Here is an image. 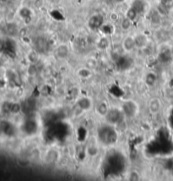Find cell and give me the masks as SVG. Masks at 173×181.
<instances>
[{
    "label": "cell",
    "instance_id": "6da1fadb",
    "mask_svg": "<svg viewBox=\"0 0 173 181\" xmlns=\"http://www.w3.org/2000/svg\"><path fill=\"white\" fill-rule=\"evenodd\" d=\"M98 138L103 145L111 146L117 142L118 135L113 125L107 124L98 129Z\"/></svg>",
    "mask_w": 173,
    "mask_h": 181
},
{
    "label": "cell",
    "instance_id": "7a4b0ae2",
    "mask_svg": "<svg viewBox=\"0 0 173 181\" xmlns=\"http://www.w3.org/2000/svg\"><path fill=\"white\" fill-rule=\"evenodd\" d=\"M124 114L122 111L121 108H110L107 114L105 116L107 123L109 125H115L120 124L124 118Z\"/></svg>",
    "mask_w": 173,
    "mask_h": 181
},
{
    "label": "cell",
    "instance_id": "3957f363",
    "mask_svg": "<svg viewBox=\"0 0 173 181\" xmlns=\"http://www.w3.org/2000/svg\"><path fill=\"white\" fill-rule=\"evenodd\" d=\"M121 109L124 116L127 118H134L138 113V105L134 100H127L123 102Z\"/></svg>",
    "mask_w": 173,
    "mask_h": 181
},
{
    "label": "cell",
    "instance_id": "277c9868",
    "mask_svg": "<svg viewBox=\"0 0 173 181\" xmlns=\"http://www.w3.org/2000/svg\"><path fill=\"white\" fill-rule=\"evenodd\" d=\"M104 19L103 16L100 14H93L88 21V26L91 30H99L100 27L103 26Z\"/></svg>",
    "mask_w": 173,
    "mask_h": 181
},
{
    "label": "cell",
    "instance_id": "5b68a950",
    "mask_svg": "<svg viewBox=\"0 0 173 181\" xmlns=\"http://www.w3.org/2000/svg\"><path fill=\"white\" fill-rule=\"evenodd\" d=\"M76 105L82 111H89L92 108L93 103H92V100H91V97H79L77 100Z\"/></svg>",
    "mask_w": 173,
    "mask_h": 181
},
{
    "label": "cell",
    "instance_id": "8992f818",
    "mask_svg": "<svg viewBox=\"0 0 173 181\" xmlns=\"http://www.w3.org/2000/svg\"><path fill=\"white\" fill-rule=\"evenodd\" d=\"M136 48L135 46V42H134V37H127L123 42H122V48L125 52H132L134 48Z\"/></svg>",
    "mask_w": 173,
    "mask_h": 181
},
{
    "label": "cell",
    "instance_id": "52a82bcc",
    "mask_svg": "<svg viewBox=\"0 0 173 181\" xmlns=\"http://www.w3.org/2000/svg\"><path fill=\"white\" fill-rule=\"evenodd\" d=\"M149 110L150 112L156 114L157 113H159L160 111L161 108V102L158 98H153L150 102H149Z\"/></svg>",
    "mask_w": 173,
    "mask_h": 181
},
{
    "label": "cell",
    "instance_id": "ba28073f",
    "mask_svg": "<svg viewBox=\"0 0 173 181\" xmlns=\"http://www.w3.org/2000/svg\"><path fill=\"white\" fill-rule=\"evenodd\" d=\"M109 110H110V108H109L108 104L106 102H104V101L100 102L95 107V112L97 113V114L99 116L104 117V118L107 114Z\"/></svg>",
    "mask_w": 173,
    "mask_h": 181
},
{
    "label": "cell",
    "instance_id": "9c48e42d",
    "mask_svg": "<svg viewBox=\"0 0 173 181\" xmlns=\"http://www.w3.org/2000/svg\"><path fill=\"white\" fill-rule=\"evenodd\" d=\"M134 42H135L136 48H143L147 45L148 38L145 35L138 34L134 37Z\"/></svg>",
    "mask_w": 173,
    "mask_h": 181
},
{
    "label": "cell",
    "instance_id": "30bf717a",
    "mask_svg": "<svg viewBox=\"0 0 173 181\" xmlns=\"http://www.w3.org/2000/svg\"><path fill=\"white\" fill-rule=\"evenodd\" d=\"M69 47L65 44H62L58 46L56 49V55L59 59H65L69 55Z\"/></svg>",
    "mask_w": 173,
    "mask_h": 181
},
{
    "label": "cell",
    "instance_id": "8fae6325",
    "mask_svg": "<svg viewBox=\"0 0 173 181\" xmlns=\"http://www.w3.org/2000/svg\"><path fill=\"white\" fill-rule=\"evenodd\" d=\"M131 7L134 8L138 12V14H139L143 13L144 11V9H145V4L144 3L143 0H134Z\"/></svg>",
    "mask_w": 173,
    "mask_h": 181
},
{
    "label": "cell",
    "instance_id": "7c38bea8",
    "mask_svg": "<svg viewBox=\"0 0 173 181\" xmlns=\"http://www.w3.org/2000/svg\"><path fill=\"white\" fill-rule=\"evenodd\" d=\"M156 80H157V76L156 74L153 72H149L148 74H146L145 78H144V81L148 86H155V84L156 83Z\"/></svg>",
    "mask_w": 173,
    "mask_h": 181
},
{
    "label": "cell",
    "instance_id": "4fadbf2b",
    "mask_svg": "<svg viewBox=\"0 0 173 181\" xmlns=\"http://www.w3.org/2000/svg\"><path fill=\"white\" fill-rule=\"evenodd\" d=\"M27 59L30 61V64H36L39 59V55L35 50H30V52L27 53Z\"/></svg>",
    "mask_w": 173,
    "mask_h": 181
},
{
    "label": "cell",
    "instance_id": "5bb4252c",
    "mask_svg": "<svg viewBox=\"0 0 173 181\" xmlns=\"http://www.w3.org/2000/svg\"><path fill=\"white\" fill-rule=\"evenodd\" d=\"M109 45H110V41L107 37H105L100 38L98 43H97V47L101 50H105V49L108 48Z\"/></svg>",
    "mask_w": 173,
    "mask_h": 181
},
{
    "label": "cell",
    "instance_id": "9a60e30c",
    "mask_svg": "<svg viewBox=\"0 0 173 181\" xmlns=\"http://www.w3.org/2000/svg\"><path fill=\"white\" fill-rule=\"evenodd\" d=\"M78 75L81 79H88L91 76V71L87 68H81L78 70Z\"/></svg>",
    "mask_w": 173,
    "mask_h": 181
},
{
    "label": "cell",
    "instance_id": "2e32d148",
    "mask_svg": "<svg viewBox=\"0 0 173 181\" xmlns=\"http://www.w3.org/2000/svg\"><path fill=\"white\" fill-rule=\"evenodd\" d=\"M138 12L134 8H132V7H130L129 9H128L127 13H126V17L128 18V19H129L131 21H135L137 19V17H138Z\"/></svg>",
    "mask_w": 173,
    "mask_h": 181
},
{
    "label": "cell",
    "instance_id": "e0dca14e",
    "mask_svg": "<svg viewBox=\"0 0 173 181\" xmlns=\"http://www.w3.org/2000/svg\"><path fill=\"white\" fill-rule=\"evenodd\" d=\"M128 180L131 181H137V180H140L141 179V176L139 174V173L136 170H133L129 173L128 176Z\"/></svg>",
    "mask_w": 173,
    "mask_h": 181
},
{
    "label": "cell",
    "instance_id": "ac0fdd59",
    "mask_svg": "<svg viewBox=\"0 0 173 181\" xmlns=\"http://www.w3.org/2000/svg\"><path fill=\"white\" fill-rule=\"evenodd\" d=\"M20 16H21L23 19H30L31 17V11H30V9H27V8H23V9H20Z\"/></svg>",
    "mask_w": 173,
    "mask_h": 181
},
{
    "label": "cell",
    "instance_id": "d6986e66",
    "mask_svg": "<svg viewBox=\"0 0 173 181\" xmlns=\"http://www.w3.org/2000/svg\"><path fill=\"white\" fill-rule=\"evenodd\" d=\"M86 153L90 157H95L98 154V148L95 146H90L86 149Z\"/></svg>",
    "mask_w": 173,
    "mask_h": 181
},
{
    "label": "cell",
    "instance_id": "ffe728a7",
    "mask_svg": "<svg viewBox=\"0 0 173 181\" xmlns=\"http://www.w3.org/2000/svg\"><path fill=\"white\" fill-rule=\"evenodd\" d=\"M131 25H132V21L127 17H126L125 19H123L121 22L122 29L124 30H128L130 27H131Z\"/></svg>",
    "mask_w": 173,
    "mask_h": 181
},
{
    "label": "cell",
    "instance_id": "44dd1931",
    "mask_svg": "<svg viewBox=\"0 0 173 181\" xmlns=\"http://www.w3.org/2000/svg\"><path fill=\"white\" fill-rule=\"evenodd\" d=\"M100 30L103 31V33L105 35H109L113 32V27L110 25H103L100 27Z\"/></svg>",
    "mask_w": 173,
    "mask_h": 181
},
{
    "label": "cell",
    "instance_id": "7402d4cb",
    "mask_svg": "<svg viewBox=\"0 0 173 181\" xmlns=\"http://www.w3.org/2000/svg\"><path fill=\"white\" fill-rule=\"evenodd\" d=\"M31 71V73L30 74V75H35L36 74V66H35L33 64H31L30 67H29V69H28V73Z\"/></svg>",
    "mask_w": 173,
    "mask_h": 181
},
{
    "label": "cell",
    "instance_id": "603a6c76",
    "mask_svg": "<svg viewBox=\"0 0 173 181\" xmlns=\"http://www.w3.org/2000/svg\"><path fill=\"white\" fill-rule=\"evenodd\" d=\"M161 1H162V4H163V5H166V4H168V3H170V2H171V0H161Z\"/></svg>",
    "mask_w": 173,
    "mask_h": 181
},
{
    "label": "cell",
    "instance_id": "cb8c5ba5",
    "mask_svg": "<svg viewBox=\"0 0 173 181\" xmlns=\"http://www.w3.org/2000/svg\"><path fill=\"white\" fill-rule=\"evenodd\" d=\"M123 1H125V0H116V2H117V3H122Z\"/></svg>",
    "mask_w": 173,
    "mask_h": 181
}]
</instances>
